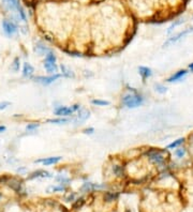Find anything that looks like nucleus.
Returning <instances> with one entry per match:
<instances>
[{
    "mask_svg": "<svg viewBox=\"0 0 193 212\" xmlns=\"http://www.w3.org/2000/svg\"><path fill=\"white\" fill-rule=\"evenodd\" d=\"M122 103L129 108H135L143 104V97L138 94H127L122 99Z\"/></svg>",
    "mask_w": 193,
    "mask_h": 212,
    "instance_id": "1",
    "label": "nucleus"
},
{
    "mask_svg": "<svg viewBox=\"0 0 193 212\" xmlns=\"http://www.w3.org/2000/svg\"><path fill=\"white\" fill-rule=\"evenodd\" d=\"M146 155H147V158L151 161L152 163H155V164H157V165L162 164V163L165 161V158H164V155L162 154V152L161 151H158V150L148 151V152L146 153Z\"/></svg>",
    "mask_w": 193,
    "mask_h": 212,
    "instance_id": "2",
    "label": "nucleus"
},
{
    "mask_svg": "<svg viewBox=\"0 0 193 212\" xmlns=\"http://www.w3.org/2000/svg\"><path fill=\"white\" fill-rule=\"evenodd\" d=\"M2 28H3L4 33L9 37H12L13 34H15L17 32V26L12 20L3 19L2 20Z\"/></svg>",
    "mask_w": 193,
    "mask_h": 212,
    "instance_id": "3",
    "label": "nucleus"
},
{
    "mask_svg": "<svg viewBox=\"0 0 193 212\" xmlns=\"http://www.w3.org/2000/svg\"><path fill=\"white\" fill-rule=\"evenodd\" d=\"M2 8L6 12H17L20 8L18 0H2Z\"/></svg>",
    "mask_w": 193,
    "mask_h": 212,
    "instance_id": "4",
    "label": "nucleus"
},
{
    "mask_svg": "<svg viewBox=\"0 0 193 212\" xmlns=\"http://www.w3.org/2000/svg\"><path fill=\"white\" fill-rule=\"evenodd\" d=\"M191 32H193V28H192V29H191V28H189V29H186V30H183V31L179 32L178 34H176V36L172 37V38H169V40L164 43V47H166V46L171 45V44H173V43H176L178 40H180L181 38H183V37L187 36V34L191 33Z\"/></svg>",
    "mask_w": 193,
    "mask_h": 212,
    "instance_id": "5",
    "label": "nucleus"
},
{
    "mask_svg": "<svg viewBox=\"0 0 193 212\" xmlns=\"http://www.w3.org/2000/svg\"><path fill=\"white\" fill-rule=\"evenodd\" d=\"M60 77L59 74H54V75L52 76H39V77H36V81H38V83L42 84V85H50V84L54 83L56 80H58V78Z\"/></svg>",
    "mask_w": 193,
    "mask_h": 212,
    "instance_id": "6",
    "label": "nucleus"
},
{
    "mask_svg": "<svg viewBox=\"0 0 193 212\" xmlns=\"http://www.w3.org/2000/svg\"><path fill=\"white\" fill-rule=\"evenodd\" d=\"M7 183H8V184L10 185L13 190H15L17 193L23 192V183H22V181L17 180V179H15V178H11Z\"/></svg>",
    "mask_w": 193,
    "mask_h": 212,
    "instance_id": "7",
    "label": "nucleus"
},
{
    "mask_svg": "<svg viewBox=\"0 0 193 212\" xmlns=\"http://www.w3.org/2000/svg\"><path fill=\"white\" fill-rule=\"evenodd\" d=\"M73 113L74 111L72 109V107H67V106H60L59 108H57L55 110V114L57 116H70Z\"/></svg>",
    "mask_w": 193,
    "mask_h": 212,
    "instance_id": "8",
    "label": "nucleus"
},
{
    "mask_svg": "<svg viewBox=\"0 0 193 212\" xmlns=\"http://www.w3.org/2000/svg\"><path fill=\"white\" fill-rule=\"evenodd\" d=\"M61 160V157H52V158H46V159H42V160H38L36 161V163H42L45 166H48V165L52 164H56L59 161Z\"/></svg>",
    "mask_w": 193,
    "mask_h": 212,
    "instance_id": "9",
    "label": "nucleus"
},
{
    "mask_svg": "<svg viewBox=\"0 0 193 212\" xmlns=\"http://www.w3.org/2000/svg\"><path fill=\"white\" fill-rule=\"evenodd\" d=\"M40 177H42V178H50V177H52V175H50L48 171H37L32 172V174L28 177V179L40 178Z\"/></svg>",
    "mask_w": 193,
    "mask_h": 212,
    "instance_id": "10",
    "label": "nucleus"
},
{
    "mask_svg": "<svg viewBox=\"0 0 193 212\" xmlns=\"http://www.w3.org/2000/svg\"><path fill=\"white\" fill-rule=\"evenodd\" d=\"M187 75V71L186 70H180V71L176 72L174 75H172L171 77L167 80L169 83H173V81H177V80H180L182 77H185V76Z\"/></svg>",
    "mask_w": 193,
    "mask_h": 212,
    "instance_id": "11",
    "label": "nucleus"
},
{
    "mask_svg": "<svg viewBox=\"0 0 193 212\" xmlns=\"http://www.w3.org/2000/svg\"><path fill=\"white\" fill-rule=\"evenodd\" d=\"M34 50H36L37 53L39 54V55L43 56V55H46V54H48L50 52V50H48L47 47H46L45 45H43L42 43H38L36 45V47H34Z\"/></svg>",
    "mask_w": 193,
    "mask_h": 212,
    "instance_id": "12",
    "label": "nucleus"
},
{
    "mask_svg": "<svg viewBox=\"0 0 193 212\" xmlns=\"http://www.w3.org/2000/svg\"><path fill=\"white\" fill-rule=\"evenodd\" d=\"M34 72V69L32 67V66L30 63H24V67H23V74H24V76H26V77H29V76H31L32 74H33Z\"/></svg>",
    "mask_w": 193,
    "mask_h": 212,
    "instance_id": "13",
    "label": "nucleus"
},
{
    "mask_svg": "<svg viewBox=\"0 0 193 212\" xmlns=\"http://www.w3.org/2000/svg\"><path fill=\"white\" fill-rule=\"evenodd\" d=\"M102 185L96 184V183H91V182H86L84 183V185L82 186V191L85 192H90V191L94 190V188H101Z\"/></svg>",
    "mask_w": 193,
    "mask_h": 212,
    "instance_id": "14",
    "label": "nucleus"
},
{
    "mask_svg": "<svg viewBox=\"0 0 193 212\" xmlns=\"http://www.w3.org/2000/svg\"><path fill=\"white\" fill-rule=\"evenodd\" d=\"M138 72L139 74L142 75L143 78H148L152 75V72L149 67H138Z\"/></svg>",
    "mask_w": 193,
    "mask_h": 212,
    "instance_id": "15",
    "label": "nucleus"
},
{
    "mask_svg": "<svg viewBox=\"0 0 193 212\" xmlns=\"http://www.w3.org/2000/svg\"><path fill=\"white\" fill-rule=\"evenodd\" d=\"M44 67L48 73H54L56 74V72L58 71V67L56 66V63H52V62H44Z\"/></svg>",
    "mask_w": 193,
    "mask_h": 212,
    "instance_id": "16",
    "label": "nucleus"
},
{
    "mask_svg": "<svg viewBox=\"0 0 193 212\" xmlns=\"http://www.w3.org/2000/svg\"><path fill=\"white\" fill-rule=\"evenodd\" d=\"M89 117V111L86 110V109H81L80 111H78V115H77V121H80V122H82V121H85L87 118Z\"/></svg>",
    "mask_w": 193,
    "mask_h": 212,
    "instance_id": "17",
    "label": "nucleus"
},
{
    "mask_svg": "<svg viewBox=\"0 0 193 212\" xmlns=\"http://www.w3.org/2000/svg\"><path fill=\"white\" fill-rule=\"evenodd\" d=\"M60 69H61L62 75H64L66 77H69V78H73L74 77V73L69 69V67H67L66 66L61 64V66H60Z\"/></svg>",
    "mask_w": 193,
    "mask_h": 212,
    "instance_id": "18",
    "label": "nucleus"
},
{
    "mask_svg": "<svg viewBox=\"0 0 193 212\" xmlns=\"http://www.w3.org/2000/svg\"><path fill=\"white\" fill-rule=\"evenodd\" d=\"M113 171L117 177H122V176H124V174H125L124 168H122V166H120V165H114V166H113Z\"/></svg>",
    "mask_w": 193,
    "mask_h": 212,
    "instance_id": "19",
    "label": "nucleus"
},
{
    "mask_svg": "<svg viewBox=\"0 0 193 212\" xmlns=\"http://www.w3.org/2000/svg\"><path fill=\"white\" fill-rule=\"evenodd\" d=\"M183 23H185V18H180V19H178V20H176V22H174L173 24H172L171 26L169 27V30H167V33H171V32L174 30V28L177 27L178 25H180V24H183Z\"/></svg>",
    "mask_w": 193,
    "mask_h": 212,
    "instance_id": "20",
    "label": "nucleus"
},
{
    "mask_svg": "<svg viewBox=\"0 0 193 212\" xmlns=\"http://www.w3.org/2000/svg\"><path fill=\"white\" fill-rule=\"evenodd\" d=\"M64 191H66V188L64 186H62V185H60V186H50V188H47V192H64Z\"/></svg>",
    "mask_w": 193,
    "mask_h": 212,
    "instance_id": "21",
    "label": "nucleus"
},
{
    "mask_svg": "<svg viewBox=\"0 0 193 212\" xmlns=\"http://www.w3.org/2000/svg\"><path fill=\"white\" fill-rule=\"evenodd\" d=\"M183 141H185V139L183 138H179V139H177V141H174V143H172V144H169V146H167V149H175V148H177L178 146H180L181 144L183 143Z\"/></svg>",
    "mask_w": 193,
    "mask_h": 212,
    "instance_id": "22",
    "label": "nucleus"
},
{
    "mask_svg": "<svg viewBox=\"0 0 193 212\" xmlns=\"http://www.w3.org/2000/svg\"><path fill=\"white\" fill-rule=\"evenodd\" d=\"M45 61L46 62H52V63H55V62H56V56L52 52H50L48 54H46Z\"/></svg>",
    "mask_w": 193,
    "mask_h": 212,
    "instance_id": "23",
    "label": "nucleus"
},
{
    "mask_svg": "<svg viewBox=\"0 0 193 212\" xmlns=\"http://www.w3.org/2000/svg\"><path fill=\"white\" fill-rule=\"evenodd\" d=\"M117 197H118L117 194H114V193L108 192V193H106V194H105V196H104V199H105L106 201H113V200H115L116 198H117Z\"/></svg>",
    "mask_w": 193,
    "mask_h": 212,
    "instance_id": "24",
    "label": "nucleus"
},
{
    "mask_svg": "<svg viewBox=\"0 0 193 212\" xmlns=\"http://www.w3.org/2000/svg\"><path fill=\"white\" fill-rule=\"evenodd\" d=\"M91 103L94 104V105H97V106L110 105V102H108V101H102V100H92Z\"/></svg>",
    "mask_w": 193,
    "mask_h": 212,
    "instance_id": "25",
    "label": "nucleus"
},
{
    "mask_svg": "<svg viewBox=\"0 0 193 212\" xmlns=\"http://www.w3.org/2000/svg\"><path fill=\"white\" fill-rule=\"evenodd\" d=\"M68 119H64V118H59V119H50L48 120V122L50 123H55V124H64V123L68 122Z\"/></svg>",
    "mask_w": 193,
    "mask_h": 212,
    "instance_id": "26",
    "label": "nucleus"
},
{
    "mask_svg": "<svg viewBox=\"0 0 193 212\" xmlns=\"http://www.w3.org/2000/svg\"><path fill=\"white\" fill-rule=\"evenodd\" d=\"M155 89H156V91L159 92V93H165L166 92V87H164L163 85H160V84H156Z\"/></svg>",
    "mask_w": 193,
    "mask_h": 212,
    "instance_id": "27",
    "label": "nucleus"
},
{
    "mask_svg": "<svg viewBox=\"0 0 193 212\" xmlns=\"http://www.w3.org/2000/svg\"><path fill=\"white\" fill-rule=\"evenodd\" d=\"M12 70L14 72H17L18 70H20V59L18 58H15L13 61V64H12Z\"/></svg>",
    "mask_w": 193,
    "mask_h": 212,
    "instance_id": "28",
    "label": "nucleus"
},
{
    "mask_svg": "<svg viewBox=\"0 0 193 212\" xmlns=\"http://www.w3.org/2000/svg\"><path fill=\"white\" fill-rule=\"evenodd\" d=\"M56 180H57L58 182H60V183H68L70 181L69 178H66V177H62V176L56 177Z\"/></svg>",
    "mask_w": 193,
    "mask_h": 212,
    "instance_id": "29",
    "label": "nucleus"
},
{
    "mask_svg": "<svg viewBox=\"0 0 193 212\" xmlns=\"http://www.w3.org/2000/svg\"><path fill=\"white\" fill-rule=\"evenodd\" d=\"M84 202H85V200H84L83 198H80V199H77L76 200V202L75 204L73 205V208H80V207H82L83 205H84Z\"/></svg>",
    "mask_w": 193,
    "mask_h": 212,
    "instance_id": "30",
    "label": "nucleus"
},
{
    "mask_svg": "<svg viewBox=\"0 0 193 212\" xmlns=\"http://www.w3.org/2000/svg\"><path fill=\"white\" fill-rule=\"evenodd\" d=\"M185 153H186V149L181 148V149H178V150H176L175 154L177 155L178 158H182L183 155H185Z\"/></svg>",
    "mask_w": 193,
    "mask_h": 212,
    "instance_id": "31",
    "label": "nucleus"
},
{
    "mask_svg": "<svg viewBox=\"0 0 193 212\" xmlns=\"http://www.w3.org/2000/svg\"><path fill=\"white\" fill-rule=\"evenodd\" d=\"M37 128H39V124H38V123H31V124H28V125H27L26 130H27V131H32V130L37 129Z\"/></svg>",
    "mask_w": 193,
    "mask_h": 212,
    "instance_id": "32",
    "label": "nucleus"
},
{
    "mask_svg": "<svg viewBox=\"0 0 193 212\" xmlns=\"http://www.w3.org/2000/svg\"><path fill=\"white\" fill-rule=\"evenodd\" d=\"M74 198H75V194L74 193H70L69 195H67L64 199H66V201H73Z\"/></svg>",
    "mask_w": 193,
    "mask_h": 212,
    "instance_id": "33",
    "label": "nucleus"
},
{
    "mask_svg": "<svg viewBox=\"0 0 193 212\" xmlns=\"http://www.w3.org/2000/svg\"><path fill=\"white\" fill-rule=\"evenodd\" d=\"M9 105H10V103H9V102H0V110H2V109H6Z\"/></svg>",
    "mask_w": 193,
    "mask_h": 212,
    "instance_id": "34",
    "label": "nucleus"
},
{
    "mask_svg": "<svg viewBox=\"0 0 193 212\" xmlns=\"http://www.w3.org/2000/svg\"><path fill=\"white\" fill-rule=\"evenodd\" d=\"M92 132H94V129H92V128H90V129H86V130H85V133H89V134H91Z\"/></svg>",
    "mask_w": 193,
    "mask_h": 212,
    "instance_id": "35",
    "label": "nucleus"
},
{
    "mask_svg": "<svg viewBox=\"0 0 193 212\" xmlns=\"http://www.w3.org/2000/svg\"><path fill=\"white\" fill-rule=\"evenodd\" d=\"M4 131H6V127H3V125H0V133H2Z\"/></svg>",
    "mask_w": 193,
    "mask_h": 212,
    "instance_id": "36",
    "label": "nucleus"
},
{
    "mask_svg": "<svg viewBox=\"0 0 193 212\" xmlns=\"http://www.w3.org/2000/svg\"><path fill=\"white\" fill-rule=\"evenodd\" d=\"M189 69L191 70V72H193V63L190 64V66H189Z\"/></svg>",
    "mask_w": 193,
    "mask_h": 212,
    "instance_id": "37",
    "label": "nucleus"
},
{
    "mask_svg": "<svg viewBox=\"0 0 193 212\" xmlns=\"http://www.w3.org/2000/svg\"><path fill=\"white\" fill-rule=\"evenodd\" d=\"M0 198H1V193H0Z\"/></svg>",
    "mask_w": 193,
    "mask_h": 212,
    "instance_id": "38",
    "label": "nucleus"
},
{
    "mask_svg": "<svg viewBox=\"0 0 193 212\" xmlns=\"http://www.w3.org/2000/svg\"><path fill=\"white\" fill-rule=\"evenodd\" d=\"M125 212H130V211H125Z\"/></svg>",
    "mask_w": 193,
    "mask_h": 212,
    "instance_id": "39",
    "label": "nucleus"
}]
</instances>
